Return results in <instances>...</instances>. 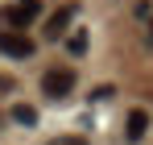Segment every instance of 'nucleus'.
Segmentation results:
<instances>
[{
  "instance_id": "obj_1",
  "label": "nucleus",
  "mask_w": 153,
  "mask_h": 145,
  "mask_svg": "<svg viewBox=\"0 0 153 145\" xmlns=\"http://www.w3.org/2000/svg\"><path fill=\"white\" fill-rule=\"evenodd\" d=\"M42 13V0H25V4H4L0 8V29L4 33H21L33 17Z\"/></svg>"
},
{
  "instance_id": "obj_2",
  "label": "nucleus",
  "mask_w": 153,
  "mask_h": 145,
  "mask_svg": "<svg viewBox=\"0 0 153 145\" xmlns=\"http://www.w3.org/2000/svg\"><path fill=\"white\" fill-rule=\"evenodd\" d=\"M42 91L50 99H62L75 91V71H66V67H54V71H46V79H42Z\"/></svg>"
},
{
  "instance_id": "obj_3",
  "label": "nucleus",
  "mask_w": 153,
  "mask_h": 145,
  "mask_svg": "<svg viewBox=\"0 0 153 145\" xmlns=\"http://www.w3.org/2000/svg\"><path fill=\"white\" fill-rule=\"evenodd\" d=\"M0 54H8V58H29V54H33V42H29L25 33H0Z\"/></svg>"
},
{
  "instance_id": "obj_4",
  "label": "nucleus",
  "mask_w": 153,
  "mask_h": 145,
  "mask_svg": "<svg viewBox=\"0 0 153 145\" xmlns=\"http://www.w3.org/2000/svg\"><path fill=\"white\" fill-rule=\"evenodd\" d=\"M71 21H75V4H62L50 21H46V37H62V33L71 29Z\"/></svg>"
},
{
  "instance_id": "obj_5",
  "label": "nucleus",
  "mask_w": 153,
  "mask_h": 145,
  "mask_svg": "<svg viewBox=\"0 0 153 145\" xmlns=\"http://www.w3.org/2000/svg\"><path fill=\"white\" fill-rule=\"evenodd\" d=\"M145 133H149V112H145V108H132V112H128V124H124V137L128 141H141Z\"/></svg>"
},
{
  "instance_id": "obj_6",
  "label": "nucleus",
  "mask_w": 153,
  "mask_h": 145,
  "mask_svg": "<svg viewBox=\"0 0 153 145\" xmlns=\"http://www.w3.org/2000/svg\"><path fill=\"white\" fill-rule=\"evenodd\" d=\"M87 46H91V37H87V29H75V33H71V37H66V50H71V54H87Z\"/></svg>"
},
{
  "instance_id": "obj_7",
  "label": "nucleus",
  "mask_w": 153,
  "mask_h": 145,
  "mask_svg": "<svg viewBox=\"0 0 153 145\" xmlns=\"http://www.w3.org/2000/svg\"><path fill=\"white\" fill-rule=\"evenodd\" d=\"M8 116H13L17 124H25V129H29V124H37V112H33L29 104H13V112H8Z\"/></svg>"
},
{
  "instance_id": "obj_8",
  "label": "nucleus",
  "mask_w": 153,
  "mask_h": 145,
  "mask_svg": "<svg viewBox=\"0 0 153 145\" xmlns=\"http://www.w3.org/2000/svg\"><path fill=\"white\" fill-rule=\"evenodd\" d=\"M112 96H116L112 87H95V91H91V99H112Z\"/></svg>"
},
{
  "instance_id": "obj_9",
  "label": "nucleus",
  "mask_w": 153,
  "mask_h": 145,
  "mask_svg": "<svg viewBox=\"0 0 153 145\" xmlns=\"http://www.w3.org/2000/svg\"><path fill=\"white\" fill-rule=\"evenodd\" d=\"M54 145H83V137H58Z\"/></svg>"
},
{
  "instance_id": "obj_10",
  "label": "nucleus",
  "mask_w": 153,
  "mask_h": 145,
  "mask_svg": "<svg viewBox=\"0 0 153 145\" xmlns=\"http://www.w3.org/2000/svg\"><path fill=\"white\" fill-rule=\"evenodd\" d=\"M149 42H153V17H149Z\"/></svg>"
}]
</instances>
